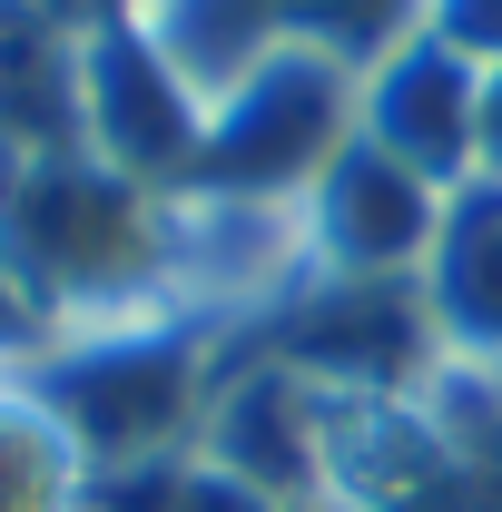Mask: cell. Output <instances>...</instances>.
I'll list each match as a JSON object with an SVG mask.
<instances>
[{"label": "cell", "instance_id": "cell-1", "mask_svg": "<svg viewBox=\"0 0 502 512\" xmlns=\"http://www.w3.org/2000/svg\"><path fill=\"white\" fill-rule=\"evenodd\" d=\"M0 256L30 286V306L50 316V335H79V325H128L158 296L178 247L138 178L99 168V158H40L0 197Z\"/></svg>", "mask_w": 502, "mask_h": 512}, {"label": "cell", "instance_id": "cell-2", "mask_svg": "<svg viewBox=\"0 0 502 512\" xmlns=\"http://www.w3.org/2000/svg\"><path fill=\"white\" fill-rule=\"evenodd\" d=\"M20 384L60 414V434L79 444L89 473H158L178 444H197L207 424V355L188 325H79L50 335Z\"/></svg>", "mask_w": 502, "mask_h": 512}, {"label": "cell", "instance_id": "cell-3", "mask_svg": "<svg viewBox=\"0 0 502 512\" xmlns=\"http://www.w3.org/2000/svg\"><path fill=\"white\" fill-rule=\"evenodd\" d=\"M335 158H345V69L325 60V50H276L207 119L197 188L237 197V207H266V197H286V188H315Z\"/></svg>", "mask_w": 502, "mask_h": 512}, {"label": "cell", "instance_id": "cell-4", "mask_svg": "<svg viewBox=\"0 0 502 512\" xmlns=\"http://www.w3.org/2000/svg\"><path fill=\"white\" fill-rule=\"evenodd\" d=\"M443 197L424 168H404V158H384L375 138H345V158L325 168L306 188V227H315V256L335 266V276H414L443 237Z\"/></svg>", "mask_w": 502, "mask_h": 512}, {"label": "cell", "instance_id": "cell-5", "mask_svg": "<svg viewBox=\"0 0 502 512\" xmlns=\"http://www.w3.org/2000/svg\"><path fill=\"white\" fill-rule=\"evenodd\" d=\"M197 463L247 483V493H266L276 512H306L325 493V384H306L296 365L237 375L227 394H207Z\"/></svg>", "mask_w": 502, "mask_h": 512}, {"label": "cell", "instance_id": "cell-6", "mask_svg": "<svg viewBox=\"0 0 502 512\" xmlns=\"http://www.w3.org/2000/svg\"><path fill=\"white\" fill-rule=\"evenodd\" d=\"M365 138L384 158L424 168L434 188H463V168H483V79H473V60L443 50V40H414L365 89Z\"/></svg>", "mask_w": 502, "mask_h": 512}, {"label": "cell", "instance_id": "cell-7", "mask_svg": "<svg viewBox=\"0 0 502 512\" xmlns=\"http://www.w3.org/2000/svg\"><path fill=\"white\" fill-rule=\"evenodd\" d=\"M424 316L453 355L502 365V178H463L443 197V237L424 256Z\"/></svg>", "mask_w": 502, "mask_h": 512}, {"label": "cell", "instance_id": "cell-8", "mask_svg": "<svg viewBox=\"0 0 502 512\" xmlns=\"http://www.w3.org/2000/svg\"><path fill=\"white\" fill-rule=\"evenodd\" d=\"M89 463L60 434V414L20 375H0V512H79Z\"/></svg>", "mask_w": 502, "mask_h": 512}, {"label": "cell", "instance_id": "cell-9", "mask_svg": "<svg viewBox=\"0 0 502 512\" xmlns=\"http://www.w3.org/2000/svg\"><path fill=\"white\" fill-rule=\"evenodd\" d=\"M40 345H50V316L30 306V286H20V276H10V256H0V375H20Z\"/></svg>", "mask_w": 502, "mask_h": 512}, {"label": "cell", "instance_id": "cell-10", "mask_svg": "<svg viewBox=\"0 0 502 512\" xmlns=\"http://www.w3.org/2000/svg\"><path fill=\"white\" fill-rule=\"evenodd\" d=\"M434 40L463 60H502V0H434Z\"/></svg>", "mask_w": 502, "mask_h": 512}, {"label": "cell", "instance_id": "cell-11", "mask_svg": "<svg viewBox=\"0 0 502 512\" xmlns=\"http://www.w3.org/2000/svg\"><path fill=\"white\" fill-rule=\"evenodd\" d=\"M483 178H502V69L483 79Z\"/></svg>", "mask_w": 502, "mask_h": 512}]
</instances>
